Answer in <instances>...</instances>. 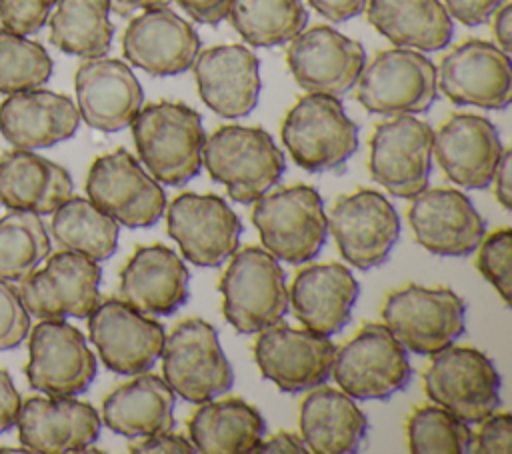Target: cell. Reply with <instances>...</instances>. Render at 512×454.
<instances>
[{"label": "cell", "instance_id": "35", "mask_svg": "<svg viewBox=\"0 0 512 454\" xmlns=\"http://www.w3.org/2000/svg\"><path fill=\"white\" fill-rule=\"evenodd\" d=\"M50 230L64 250L94 262L108 260L118 248V222L88 198L70 196L52 212Z\"/></svg>", "mask_w": 512, "mask_h": 454}, {"label": "cell", "instance_id": "50", "mask_svg": "<svg viewBox=\"0 0 512 454\" xmlns=\"http://www.w3.org/2000/svg\"><path fill=\"white\" fill-rule=\"evenodd\" d=\"M252 452L254 454H306L308 446L300 436L280 430L272 434L268 440H260Z\"/></svg>", "mask_w": 512, "mask_h": 454}, {"label": "cell", "instance_id": "18", "mask_svg": "<svg viewBox=\"0 0 512 454\" xmlns=\"http://www.w3.org/2000/svg\"><path fill=\"white\" fill-rule=\"evenodd\" d=\"M166 228L194 266L216 268L238 250L242 224L216 194L184 192L168 204Z\"/></svg>", "mask_w": 512, "mask_h": 454}, {"label": "cell", "instance_id": "13", "mask_svg": "<svg viewBox=\"0 0 512 454\" xmlns=\"http://www.w3.org/2000/svg\"><path fill=\"white\" fill-rule=\"evenodd\" d=\"M434 130L412 114L380 122L370 136L368 170L396 198H414L428 186Z\"/></svg>", "mask_w": 512, "mask_h": 454}, {"label": "cell", "instance_id": "8", "mask_svg": "<svg viewBox=\"0 0 512 454\" xmlns=\"http://www.w3.org/2000/svg\"><path fill=\"white\" fill-rule=\"evenodd\" d=\"M382 320L406 350L432 356L464 332L466 306L448 288L408 284L386 296Z\"/></svg>", "mask_w": 512, "mask_h": 454}, {"label": "cell", "instance_id": "6", "mask_svg": "<svg viewBox=\"0 0 512 454\" xmlns=\"http://www.w3.org/2000/svg\"><path fill=\"white\" fill-rule=\"evenodd\" d=\"M162 378L176 396L202 404L228 392L234 370L220 346L218 332L202 318H186L164 338Z\"/></svg>", "mask_w": 512, "mask_h": 454}, {"label": "cell", "instance_id": "33", "mask_svg": "<svg viewBox=\"0 0 512 454\" xmlns=\"http://www.w3.org/2000/svg\"><path fill=\"white\" fill-rule=\"evenodd\" d=\"M366 18L398 48L436 52L450 44L454 26L440 0H368Z\"/></svg>", "mask_w": 512, "mask_h": 454}, {"label": "cell", "instance_id": "16", "mask_svg": "<svg viewBox=\"0 0 512 454\" xmlns=\"http://www.w3.org/2000/svg\"><path fill=\"white\" fill-rule=\"evenodd\" d=\"M436 86L456 106L504 110L512 100L510 56L492 42L464 40L442 56Z\"/></svg>", "mask_w": 512, "mask_h": 454}, {"label": "cell", "instance_id": "34", "mask_svg": "<svg viewBox=\"0 0 512 454\" xmlns=\"http://www.w3.org/2000/svg\"><path fill=\"white\" fill-rule=\"evenodd\" d=\"M190 442L202 454L252 452L266 432L260 412L240 398L208 400L188 424Z\"/></svg>", "mask_w": 512, "mask_h": 454}, {"label": "cell", "instance_id": "7", "mask_svg": "<svg viewBox=\"0 0 512 454\" xmlns=\"http://www.w3.org/2000/svg\"><path fill=\"white\" fill-rule=\"evenodd\" d=\"M330 376L350 398L386 400L408 386L412 366L392 332L368 322L336 350Z\"/></svg>", "mask_w": 512, "mask_h": 454}, {"label": "cell", "instance_id": "41", "mask_svg": "<svg viewBox=\"0 0 512 454\" xmlns=\"http://www.w3.org/2000/svg\"><path fill=\"white\" fill-rule=\"evenodd\" d=\"M476 266L480 274L496 288L504 304H510V256H512V230L500 228L482 238L478 244Z\"/></svg>", "mask_w": 512, "mask_h": 454}, {"label": "cell", "instance_id": "40", "mask_svg": "<svg viewBox=\"0 0 512 454\" xmlns=\"http://www.w3.org/2000/svg\"><path fill=\"white\" fill-rule=\"evenodd\" d=\"M52 76V58L40 42L0 28V92L38 88Z\"/></svg>", "mask_w": 512, "mask_h": 454}, {"label": "cell", "instance_id": "19", "mask_svg": "<svg viewBox=\"0 0 512 454\" xmlns=\"http://www.w3.org/2000/svg\"><path fill=\"white\" fill-rule=\"evenodd\" d=\"M28 384L48 396H78L96 378V356L84 334L64 320H42L30 332Z\"/></svg>", "mask_w": 512, "mask_h": 454}, {"label": "cell", "instance_id": "43", "mask_svg": "<svg viewBox=\"0 0 512 454\" xmlns=\"http://www.w3.org/2000/svg\"><path fill=\"white\" fill-rule=\"evenodd\" d=\"M56 0H0V20L16 34H34L46 22Z\"/></svg>", "mask_w": 512, "mask_h": 454}, {"label": "cell", "instance_id": "38", "mask_svg": "<svg viewBox=\"0 0 512 454\" xmlns=\"http://www.w3.org/2000/svg\"><path fill=\"white\" fill-rule=\"evenodd\" d=\"M50 238L40 214L12 210L0 218V278L20 282L48 258Z\"/></svg>", "mask_w": 512, "mask_h": 454}, {"label": "cell", "instance_id": "21", "mask_svg": "<svg viewBox=\"0 0 512 454\" xmlns=\"http://www.w3.org/2000/svg\"><path fill=\"white\" fill-rule=\"evenodd\" d=\"M408 222L416 242L436 256H468L484 238L486 222L456 188H424L410 198Z\"/></svg>", "mask_w": 512, "mask_h": 454}, {"label": "cell", "instance_id": "23", "mask_svg": "<svg viewBox=\"0 0 512 454\" xmlns=\"http://www.w3.org/2000/svg\"><path fill=\"white\" fill-rule=\"evenodd\" d=\"M124 58L150 76H176L200 52L196 30L168 6L134 16L122 36Z\"/></svg>", "mask_w": 512, "mask_h": 454}, {"label": "cell", "instance_id": "28", "mask_svg": "<svg viewBox=\"0 0 512 454\" xmlns=\"http://www.w3.org/2000/svg\"><path fill=\"white\" fill-rule=\"evenodd\" d=\"M80 114L66 94L28 88L0 102V134L22 150L48 148L72 138Z\"/></svg>", "mask_w": 512, "mask_h": 454}, {"label": "cell", "instance_id": "15", "mask_svg": "<svg viewBox=\"0 0 512 454\" xmlns=\"http://www.w3.org/2000/svg\"><path fill=\"white\" fill-rule=\"evenodd\" d=\"M100 266L72 250L52 254L44 268L20 280V300L40 320L86 318L100 302Z\"/></svg>", "mask_w": 512, "mask_h": 454}, {"label": "cell", "instance_id": "17", "mask_svg": "<svg viewBox=\"0 0 512 454\" xmlns=\"http://www.w3.org/2000/svg\"><path fill=\"white\" fill-rule=\"evenodd\" d=\"M254 360L260 374L282 392H304L330 378L336 346L308 328L274 324L258 332Z\"/></svg>", "mask_w": 512, "mask_h": 454}, {"label": "cell", "instance_id": "31", "mask_svg": "<svg viewBox=\"0 0 512 454\" xmlns=\"http://www.w3.org/2000/svg\"><path fill=\"white\" fill-rule=\"evenodd\" d=\"M368 432V420L354 400L334 388H316L300 404V434L308 452H358Z\"/></svg>", "mask_w": 512, "mask_h": 454}, {"label": "cell", "instance_id": "24", "mask_svg": "<svg viewBox=\"0 0 512 454\" xmlns=\"http://www.w3.org/2000/svg\"><path fill=\"white\" fill-rule=\"evenodd\" d=\"M74 88L80 118L100 132L130 126L144 100L138 78L118 58H86L76 70Z\"/></svg>", "mask_w": 512, "mask_h": 454}, {"label": "cell", "instance_id": "29", "mask_svg": "<svg viewBox=\"0 0 512 454\" xmlns=\"http://www.w3.org/2000/svg\"><path fill=\"white\" fill-rule=\"evenodd\" d=\"M358 294L352 272L344 264L326 262L306 266L294 276L288 304L304 328L332 336L350 322Z\"/></svg>", "mask_w": 512, "mask_h": 454}, {"label": "cell", "instance_id": "2", "mask_svg": "<svg viewBox=\"0 0 512 454\" xmlns=\"http://www.w3.org/2000/svg\"><path fill=\"white\" fill-rule=\"evenodd\" d=\"M202 164L238 204H252L270 192L286 168L282 150L264 128L238 124L220 126L206 138Z\"/></svg>", "mask_w": 512, "mask_h": 454}, {"label": "cell", "instance_id": "37", "mask_svg": "<svg viewBox=\"0 0 512 454\" xmlns=\"http://www.w3.org/2000/svg\"><path fill=\"white\" fill-rule=\"evenodd\" d=\"M250 46L288 44L308 22L302 0H232L226 16Z\"/></svg>", "mask_w": 512, "mask_h": 454}, {"label": "cell", "instance_id": "3", "mask_svg": "<svg viewBox=\"0 0 512 454\" xmlns=\"http://www.w3.org/2000/svg\"><path fill=\"white\" fill-rule=\"evenodd\" d=\"M218 290L222 312L240 334H256L282 322L288 312L286 274L264 248L246 246L232 254Z\"/></svg>", "mask_w": 512, "mask_h": 454}, {"label": "cell", "instance_id": "42", "mask_svg": "<svg viewBox=\"0 0 512 454\" xmlns=\"http://www.w3.org/2000/svg\"><path fill=\"white\" fill-rule=\"evenodd\" d=\"M30 330V312L16 288L0 278V350H12L24 342Z\"/></svg>", "mask_w": 512, "mask_h": 454}, {"label": "cell", "instance_id": "32", "mask_svg": "<svg viewBox=\"0 0 512 454\" xmlns=\"http://www.w3.org/2000/svg\"><path fill=\"white\" fill-rule=\"evenodd\" d=\"M176 394L164 378L140 372L102 402L104 424L126 438L152 436L174 428Z\"/></svg>", "mask_w": 512, "mask_h": 454}, {"label": "cell", "instance_id": "4", "mask_svg": "<svg viewBox=\"0 0 512 454\" xmlns=\"http://www.w3.org/2000/svg\"><path fill=\"white\" fill-rule=\"evenodd\" d=\"M282 142L306 172L342 170L358 150V126L348 118L340 98L328 94L300 96L282 122Z\"/></svg>", "mask_w": 512, "mask_h": 454}, {"label": "cell", "instance_id": "36", "mask_svg": "<svg viewBox=\"0 0 512 454\" xmlns=\"http://www.w3.org/2000/svg\"><path fill=\"white\" fill-rule=\"evenodd\" d=\"M108 12L106 0H56L50 16V44L80 58L104 56L114 36Z\"/></svg>", "mask_w": 512, "mask_h": 454}, {"label": "cell", "instance_id": "26", "mask_svg": "<svg viewBox=\"0 0 512 454\" xmlns=\"http://www.w3.org/2000/svg\"><path fill=\"white\" fill-rule=\"evenodd\" d=\"M502 150L496 126L488 118L468 112L452 114L434 132L432 142L442 172L468 190H482L490 184Z\"/></svg>", "mask_w": 512, "mask_h": 454}, {"label": "cell", "instance_id": "11", "mask_svg": "<svg viewBox=\"0 0 512 454\" xmlns=\"http://www.w3.org/2000/svg\"><path fill=\"white\" fill-rule=\"evenodd\" d=\"M86 192L92 204L128 228L152 226L166 210L160 182L144 172L126 148H116L92 162Z\"/></svg>", "mask_w": 512, "mask_h": 454}, {"label": "cell", "instance_id": "44", "mask_svg": "<svg viewBox=\"0 0 512 454\" xmlns=\"http://www.w3.org/2000/svg\"><path fill=\"white\" fill-rule=\"evenodd\" d=\"M476 436H472L470 452L474 454H508L512 444L510 412H492L484 420Z\"/></svg>", "mask_w": 512, "mask_h": 454}, {"label": "cell", "instance_id": "47", "mask_svg": "<svg viewBox=\"0 0 512 454\" xmlns=\"http://www.w3.org/2000/svg\"><path fill=\"white\" fill-rule=\"evenodd\" d=\"M178 6L192 16V20L208 26L220 24L228 16L232 0H176Z\"/></svg>", "mask_w": 512, "mask_h": 454}, {"label": "cell", "instance_id": "22", "mask_svg": "<svg viewBox=\"0 0 512 454\" xmlns=\"http://www.w3.org/2000/svg\"><path fill=\"white\" fill-rule=\"evenodd\" d=\"M22 448L40 454L84 452L100 436V416L74 396H32L16 418Z\"/></svg>", "mask_w": 512, "mask_h": 454}, {"label": "cell", "instance_id": "45", "mask_svg": "<svg viewBox=\"0 0 512 454\" xmlns=\"http://www.w3.org/2000/svg\"><path fill=\"white\" fill-rule=\"evenodd\" d=\"M450 16L464 26H480L492 18L504 0H442Z\"/></svg>", "mask_w": 512, "mask_h": 454}, {"label": "cell", "instance_id": "49", "mask_svg": "<svg viewBox=\"0 0 512 454\" xmlns=\"http://www.w3.org/2000/svg\"><path fill=\"white\" fill-rule=\"evenodd\" d=\"M368 0H308V4L332 22H346L364 12Z\"/></svg>", "mask_w": 512, "mask_h": 454}, {"label": "cell", "instance_id": "39", "mask_svg": "<svg viewBox=\"0 0 512 454\" xmlns=\"http://www.w3.org/2000/svg\"><path fill=\"white\" fill-rule=\"evenodd\" d=\"M406 434L416 454H466L474 436L468 422L438 404L416 408L408 416Z\"/></svg>", "mask_w": 512, "mask_h": 454}, {"label": "cell", "instance_id": "10", "mask_svg": "<svg viewBox=\"0 0 512 454\" xmlns=\"http://www.w3.org/2000/svg\"><path fill=\"white\" fill-rule=\"evenodd\" d=\"M436 66L412 48H388L364 64L356 100L372 114L426 112L436 100Z\"/></svg>", "mask_w": 512, "mask_h": 454}, {"label": "cell", "instance_id": "1", "mask_svg": "<svg viewBox=\"0 0 512 454\" xmlns=\"http://www.w3.org/2000/svg\"><path fill=\"white\" fill-rule=\"evenodd\" d=\"M130 126L140 160L160 184L184 186L200 172L206 132L190 106L160 100L140 108Z\"/></svg>", "mask_w": 512, "mask_h": 454}, {"label": "cell", "instance_id": "9", "mask_svg": "<svg viewBox=\"0 0 512 454\" xmlns=\"http://www.w3.org/2000/svg\"><path fill=\"white\" fill-rule=\"evenodd\" d=\"M428 398L468 424H480L500 406V374L472 346H446L432 354L424 372Z\"/></svg>", "mask_w": 512, "mask_h": 454}, {"label": "cell", "instance_id": "51", "mask_svg": "<svg viewBox=\"0 0 512 454\" xmlns=\"http://www.w3.org/2000/svg\"><path fill=\"white\" fill-rule=\"evenodd\" d=\"M510 170H512V152L502 150V156L496 164V170L492 174V184H494V196L496 200L506 208L512 210V184H510Z\"/></svg>", "mask_w": 512, "mask_h": 454}, {"label": "cell", "instance_id": "52", "mask_svg": "<svg viewBox=\"0 0 512 454\" xmlns=\"http://www.w3.org/2000/svg\"><path fill=\"white\" fill-rule=\"evenodd\" d=\"M492 16H494L492 34L496 38V46L502 52L510 54V48H512V4L504 0Z\"/></svg>", "mask_w": 512, "mask_h": 454}, {"label": "cell", "instance_id": "27", "mask_svg": "<svg viewBox=\"0 0 512 454\" xmlns=\"http://www.w3.org/2000/svg\"><path fill=\"white\" fill-rule=\"evenodd\" d=\"M190 274L164 244L138 246L120 272V296L146 316H170L188 300Z\"/></svg>", "mask_w": 512, "mask_h": 454}, {"label": "cell", "instance_id": "53", "mask_svg": "<svg viewBox=\"0 0 512 454\" xmlns=\"http://www.w3.org/2000/svg\"><path fill=\"white\" fill-rule=\"evenodd\" d=\"M108 10L126 18L132 16L136 10H152V8H164L172 0H106Z\"/></svg>", "mask_w": 512, "mask_h": 454}, {"label": "cell", "instance_id": "12", "mask_svg": "<svg viewBox=\"0 0 512 454\" xmlns=\"http://www.w3.org/2000/svg\"><path fill=\"white\" fill-rule=\"evenodd\" d=\"M326 224L342 258L360 270L384 264L400 236L396 208L384 194L370 188L340 196Z\"/></svg>", "mask_w": 512, "mask_h": 454}, {"label": "cell", "instance_id": "25", "mask_svg": "<svg viewBox=\"0 0 512 454\" xmlns=\"http://www.w3.org/2000/svg\"><path fill=\"white\" fill-rule=\"evenodd\" d=\"M260 60L242 44H220L196 54L192 62L202 102L224 118L248 116L260 94Z\"/></svg>", "mask_w": 512, "mask_h": 454}, {"label": "cell", "instance_id": "14", "mask_svg": "<svg viewBox=\"0 0 512 454\" xmlns=\"http://www.w3.org/2000/svg\"><path fill=\"white\" fill-rule=\"evenodd\" d=\"M88 318V336L102 364L116 374H140L162 356L164 326L120 298L98 302Z\"/></svg>", "mask_w": 512, "mask_h": 454}, {"label": "cell", "instance_id": "48", "mask_svg": "<svg viewBox=\"0 0 512 454\" xmlns=\"http://www.w3.org/2000/svg\"><path fill=\"white\" fill-rule=\"evenodd\" d=\"M22 398L14 388L12 376L0 368V434L16 424Z\"/></svg>", "mask_w": 512, "mask_h": 454}, {"label": "cell", "instance_id": "30", "mask_svg": "<svg viewBox=\"0 0 512 454\" xmlns=\"http://www.w3.org/2000/svg\"><path fill=\"white\" fill-rule=\"evenodd\" d=\"M72 178L60 164L16 148L0 156V202L10 210L52 214L72 196Z\"/></svg>", "mask_w": 512, "mask_h": 454}, {"label": "cell", "instance_id": "5", "mask_svg": "<svg viewBox=\"0 0 512 454\" xmlns=\"http://www.w3.org/2000/svg\"><path fill=\"white\" fill-rule=\"evenodd\" d=\"M252 224L264 250L288 264L316 258L328 236L324 200L316 188L304 184L278 188L254 200Z\"/></svg>", "mask_w": 512, "mask_h": 454}, {"label": "cell", "instance_id": "20", "mask_svg": "<svg viewBox=\"0 0 512 454\" xmlns=\"http://www.w3.org/2000/svg\"><path fill=\"white\" fill-rule=\"evenodd\" d=\"M286 64L306 92L340 98L356 86L366 52L332 26H312L290 40Z\"/></svg>", "mask_w": 512, "mask_h": 454}, {"label": "cell", "instance_id": "46", "mask_svg": "<svg viewBox=\"0 0 512 454\" xmlns=\"http://www.w3.org/2000/svg\"><path fill=\"white\" fill-rule=\"evenodd\" d=\"M128 450L132 454H190V452H196V448L190 440H186L180 434H172V430L144 436V440L132 444Z\"/></svg>", "mask_w": 512, "mask_h": 454}]
</instances>
